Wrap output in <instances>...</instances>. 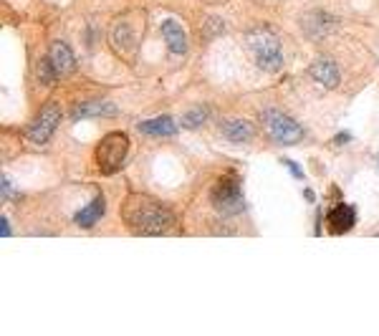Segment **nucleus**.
Returning <instances> with one entry per match:
<instances>
[{
	"label": "nucleus",
	"mask_w": 379,
	"mask_h": 336,
	"mask_svg": "<svg viewBox=\"0 0 379 336\" xmlns=\"http://www.w3.org/2000/svg\"><path fill=\"white\" fill-rule=\"evenodd\" d=\"M263 124H266V130H268V134L273 136L278 144H286V147H289V144H296L303 139L301 127L276 109L263 111Z\"/></svg>",
	"instance_id": "5"
},
{
	"label": "nucleus",
	"mask_w": 379,
	"mask_h": 336,
	"mask_svg": "<svg viewBox=\"0 0 379 336\" xmlns=\"http://www.w3.org/2000/svg\"><path fill=\"white\" fill-rule=\"evenodd\" d=\"M212 205L218 210L220 215L225 218H230V215H238L243 213V195H240V185L238 180L233 175H223L218 182H215V188H212Z\"/></svg>",
	"instance_id": "4"
},
{
	"label": "nucleus",
	"mask_w": 379,
	"mask_h": 336,
	"mask_svg": "<svg viewBox=\"0 0 379 336\" xmlns=\"http://www.w3.org/2000/svg\"><path fill=\"white\" fill-rule=\"evenodd\" d=\"M122 215L129 230L137 235H162L172 227L174 218L162 202L152 200L147 195L129 192L122 202Z\"/></svg>",
	"instance_id": "1"
},
{
	"label": "nucleus",
	"mask_w": 379,
	"mask_h": 336,
	"mask_svg": "<svg viewBox=\"0 0 379 336\" xmlns=\"http://www.w3.org/2000/svg\"><path fill=\"white\" fill-rule=\"evenodd\" d=\"M174 122L172 117H157V119H149V122H139V132L142 134H149V136H172L174 134Z\"/></svg>",
	"instance_id": "15"
},
{
	"label": "nucleus",
	"mask_w": 379,
	"mask_h": 336,
	"mask_svg": "<svg viewBox=\"0 0 379 336\" xmlns=\"http://www.w3.org/2000/svg\"><path fill=\"white\" fill-rule=\"evenodd\" d=\"M129 136L124 132H111L97 144V167L102 175H114L124 167L129 157Z\"/></svg>",
	"instance_id": "3"
},
{
	"label": "nucleus",
	"mask_w": 379,
	"mask_h": 336,
	"mask_svg": "<svg viewBox=\"0 0 379 336\" xmlns=\"http://www.w3.org/2000/svg\"><path fill=\"white\" fill-rule=\"evenodd\" d=\"M102 215H104V197L99 195V197L91 200V205H86L84 210H78V213L74 215V223H76L78 227H91L102 220Z\"/></svg>",
	"instance_id": "14"
},
{
	"label": "nucleus",
	"mask_w": 379,
	"mask_h": 336,
	"mask_svg": "<svg viewBox=\"0 0 379 336\" xmlns=\"http://www.w3.org/2000/svg\"><path fill=\"white\" fill-rule=\"evenodd\" d=\"M223 134L225 139H230V142H248V139L256 134V130H253V124L245 122V119H225Z\"/></svg>",
	"instance_id": "13"
},
{
	"label": "nucleus",
	"mask_w": 379,
	"mask_h": 336,
	"mask_svg": "<svg viewBox=\"0 0 379 336\" xmlns=\"http://www.w3.org/2000/svg\"><path fill=\"white\" fill-rule=\"evenodd\" d=\"M56 66H53V61H51V56L48 59H43L39 64V78H41V84H46V86H51L53 81H56Z\"/></svg>",
	"instance_id": "18"
},
{
	"label": "nucleus",
	"mask_w": 379,
	"mask_h": 336,
	"mask_svg": "<svg viewBox=\"0 0 379 336\" xmlns=\"http://www.w3.org/2000/svg\"><path fill=\"white\" fill-rule=\"evenodd\" d=\"M116 111L114 104L109 102H84L74 106L71 111V119H89V117H111Z\"/></svg>",
	"instance_id": "12"
},
{
	"label": "nucleus",
	"mask_w": 379,
	"mask_h": 336,
	"mask_svg": "<svg viewBox=\"0 0 379 336\" xmlns=\"http://www.w3.org/2000/svg\"><path fill=\"white\" fill-rule=\"evenodd\" d=\"M205 119H207V109H205V106H195V109H190L185 117H182V127H185V130H198V127L205 122Z\"/></svg>",
	"instance_id": "17"
},
{
	"label": "nucleus",
	"mask_w": 379,
	"mask_h": 336,
	"mask_svg": "<svg viewBox=\"0 0 379 336\" xmlns=\"http://www.w3.org/2000/svg\"><path fill=\"white\" fill-rule=\"evenodd\" d=\"M309 74L322 86H326V89H334V86H339V69H336V64H331V61H326V59L314 61V64H311V69H309Z\"/></svg>",
	"instance_id": "11"
},
{
	"label": "nucleus",
	"mask_w": 379,
	"mask_h": 336,
	"mask_svg": "<svg viewBox=\"0 0 379 336\" xmlns=\"http://www.w3.org/2000/svg\"><path fill=\"white\" fill-rule=\"evenodd\" d=\"M51 61L58 69V74H64V76H71L76 71V59H74V53L64 41H53L51 43Z\"/></svg>",
	"instance_id": "10"
},
{
	"label": "nucleus",
	"mask_w": 379,
	"mask_h": 336,
	"mask_svg": "<svg viewBox=\"0 0 379 336\" xmlns=\"http://www.w3.org/2000/svg\"><path fill=\"white\" fill-rule=\"evenodd\" d=\"M301 26H303V31H306V36H309V38L319 41V38H324V36H329V33H331V28L336 26V20L331 18L329 13H322V10H311V13L303 15Z\"/></svg>",
	"instance_id": "7"
},
{
	"label": "nucleus",
	"mask_w": 379,
	"mask_h": 336,
	"mask_svg": "<svg viewBox=\"0 0 379 336\" xmlns=\"http://www.w3.org/2000/svg\"><path fill=\"white\" fill-rule=\"evenodd\" d=\"M349 139H352V134H349V132H341V134L336 136V144H344V142H349Z\"/></svg>",
	"instance_id": "21"
},
{
	"label": "nucleus",
	"mask_w": 379,
	"mask_h": 336,
	"mask_svg": "<svg viewBox=\"0 0 379 336\" xmlns=\"http://www.w3.org/2000/svg\"><path fill=\"white\" fill-rule=\"evenodd\" d=\"M248 46L253 51V59L256 64L268 74H276L283 66V53H281V43L273 36V31L268 28H256V31L248 33Z\"/></svg>",
	"instance_id": "2"
},
{
	"label": "nucleus",
	"mask_w": 379,
	"mask_h": 336,
	"mask_svg": "<svg viewBox=\"0 0 379 336\" xmlns=\"http://www.w3.org/2000/svg\"><path fill=\"white\" fill-rule=\"evenodd\" d=\"M329 230L334 235H344L349 233L354 227V223H357V210H354L352 205H344V202H339V205L329 213Z\"/></svg>",
	"instance_id": "8"
},
{
	"label": "nucleus",
	"mask_w": 379,
	"mask_h": 336,
	"mask_svg": "<svg viewBox=\"0 0 379 336\" xmlns=\"http://www.w3.org/2000/svg\"><path fill=\"white\" fill-rule=\"evenodd\" d=\"M283 164H286V167L291 169V175L296 177V180H301L303 177V169H301V164H296V162H291V160H281Z\"/></svg>",
	"instance_id": "19"
},
{
	"label": "nucleus",
	"mask_w": 379,
	"mask_h": 336,
	"mask_svg": "<svg viewBox=\"0 0 379 336\" xmlns=\"http://www.w3.org/2000/svg\"><path fill=\"white\" fill-rule=\"evenodd\" d=\"M0 227H3V238H8V235H11V225H8V220H6V218L0 220Z\"/></svg>",
	"instance_id": "20"
},
{
	"label": "nucleus",
	"mask_w": 379,
	"mask_h": 336,
	"mask_svg": "<svg viewBox=\"0 0 379 336\" xmlns=\"http://www.w3.org/2000/svg\"><path fill=\"white\" fill-rule=\"evenodd\" d=\"M58 119H61V109H58V104H46L43 109L39 111V117L33 119L31 127H28V139H31V142H36V144H46L48 139H51Z\"/></svg>",
	"instance_id": "6"
},
{
	"label": "nucleus",
	"mask_w": 379,
	"mask_h": 336,
	"mask_svg": "<svg viewBox=\"0 0 379 336\" xmlns=\"http://www.w3.org/2000/svg\"><path fill=\"white\" fill-rule=\"evenodd\" d=\"M111 43H114V48L122 53V56H129V53L135 51L132 28H129L127 23H119V26H114V31H111Z\"/></svg>",
	"instance_id": "16"
},
{
	"label": "nucleus",
	"mask_w": 379,
	"mask_h": 336,
	"mask_svg": "<svg viewBox=\"0 0 379 336\" xmlns=\"http://www.w3.org/2000/svg\"><path fill=\"white\" fill-rule=\"evenodd\" d=\"M162 38H165V43H167V48L172 53H185L187 51V38H185V31L180 28V23L172 18H167L165 23H162Z\"/></svg>",
	"instance_id": "9"
}]
</instances>
